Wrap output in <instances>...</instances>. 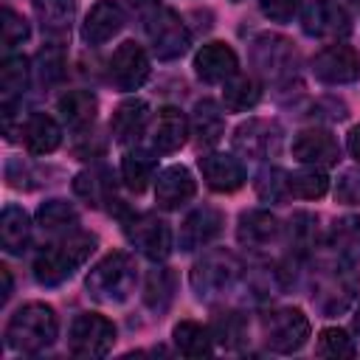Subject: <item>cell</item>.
<instances>
[{
	"mask_svg": "<svg viewBox=\"0 0 360 360\" xmlns=\"http://www.w3.org/2000/svg\"><path fill=\"white\" fill-rule=\"evenodd\" d=\"M98 239L87 231H73L68 236L53 239V245L42 248L34 259V278L45 287H56L70 278L96 250Z\"/></svg>",
	"mask_w": 360,
	"mask_h": 360,
	"instance_id": "obj_1",
	"label": "cell"
},
{
	"mask_svg": "<svg viewBox=\"0 0 360 360\" xmlns=\"http://www.w3.org/2000/svg\"><path fill=\"white\" fill-rule=\"evenodd\" d=\"M138 20L143 25V34L152 42V51L158 53V59H177L188 51L191 45V34L186 28V22L180 20L177 11H172L166 3L160 0H132Z\"/></svg>",
	"mask_w": 360,
	"mask_h": 360,
	"instance_id": "obj_2",
	"label": "cell"
},
{
	"mask_svg": "<svg viewBox=\"0 0 360 360\" xmlns=\"http://www.w3.org/2000/svg\"><path fill=\"white\" fill-rule=\"evenodd\" d=\"M360 290V276L354 273L352 262L338 256L318 262L312 273V301L323 315H338L352 307Z\"/></svg>",
	"mask_w": 360,
	"mask_h": 360,
	"instance_id": "obj_3",
	"label": "cell"
},
{
	"mask_svg": "<svg viewBox=\"0 0 360 360\" xmlns=\"http://www.w3.org/2000/svg\"><path fill=\"white\" fill-rule=\"evenodd\" d=\"M56 335H59L56 312H53V307L42 304V301L22 304L6 326V343L22 354H37V352L48 349L56 340Z\"/></svg>",
	"mask_w": 360,
	"mask_h": 360,
	"instance_id": "obj_4",
	"label": "cell"
},
{
	"mask_svg": "<svg viewBox=\"0 0 360 360\" xmlns=\"http://www.w3.org/2000/svg\"><path fill=\"white\" fill-rule=\"evenodd\" d=\"M242 273H245L242 262L231 250L211 248L191 267V290L200 301H217L225 298L239 284Z\"/></svg>",
	"mask_w": 360,
	"mask_h": 360,
	"instance_id": "obj_5",
	"label": "cell"
},
{
	"mask_svg": "<svg viewBox=\"0 0 360 360\" xmlns=\"http://www.w3.org/2000/svg\"><path fill=\"white\" fill-rule=\"evenodd\" d=\"M135 278H138L135 259L124 250H115L90 267L84 287H87L90 298L98 304H121L135 290Z\"/></svg>",
	"mask_w": 360,
	"mask_h": 360,
	"instance_id": "obj_6",
	"label": "cell"
},
{
	"mask_svg": "<svg viewBox=\"0 0 360 360\" xmlns=\"http://www.w3.org/2000/svg\"><path fill=\"white\" fill-rule=\"evenodd\" d=\"M250 62L270 84H290L298 70V51L281 34H259L250 42Z\"/></svg>",
	"mask_w": 360,
	"mask_h": 360,
	"instance_id": "obj_7",
	"label": "cell"
},
{
	"mask_svg": "<svg viewBox=\"0 0 360 360\" xmlns=\"http://www.w3.org/2000/svg\"><path fill=\"white\" fill-rule=\"evenodd\" d=\"M262 338L267 349L292 354L309 340V318L298 307H278L262 315Z\"/></svg>",
	"mask_w": 360,
	"mask_h": 360,
	"instance_id": "obj_8",
	"label": "cell"
},
{
	"mask_svg": "<svg viewBox=\"0 0 360 360\" xmlns=\"http://www.w3.org/2000/svg\"><path fill=\"white\" fill-rule=\"evenodd\" d=\"M124 233L129 245L143 253L149 262H163L172 253V228L158 214H129L124 219Z\"/></svg>",
	"mask_w": 360,
	"mask_h": 360,
	"instance_id": "obj_9",
	"label": "cell"
},
{
	"mask_svg": "<svg viewBox=\"0 0 360 360\" xmlns=\"http://www.w3.org/2000/svg\"><path fill=\"white\" fill-rule=\"evenodd\" d=\"M233 152L248 160H270L281 152L284 132L276 121L267 118H248L233 129Z\"/></svg>",
	"mask_w": 360,
	"mask_h": 360,
	"instance_id": "obj_10",
	"label": "cell"
},
{
	"mask_svg": "<svg viewBox=\"0 0 360 360\" xmlns=\"http://www.w3.org/2000/svg\"><path fill=\"white\" fill-rule=\"evenodd\" d=\"M115 343V326L104 315L82 312L73 318L68 332V346L76 357H104Z\"/></svg>",
	"mask_w": 360,
	"mask_h": 360,
	"instance_id": "obj_11",
	"label": "cell"
},
{
	"mask_svg": "<svg viewBox=\"0 0 360 360\" xmlns=\"http://www.w3.org/2000/svg\"><path fill=\"white\" fill-rule=\"evenodd\" d=\"M312 76L323 84H352L360 79V53L343 42L326 45L312 56Z\"/></svg>",
	"mask_w": 360,
	"mask_h": 360,
	"instance_id": "obj_12",
	"label": "cell"
},
{
	"mask_svg": "<svg viewBox=\"0 0 360 360\" xmlns=\"http://www.w3.org/2000/svg\"><path fill=\"white\" fill-rule=\"evenodd\" d=\"M110 82L129 93V90H138L146 79H149V56L146 51L138 45V42H121L115 48V53L110 56Z\"/></svg>",
	"mask_w": 360,
	"mask_h": 360,
	"instance_id": "obj_13",
	"label": "cell"
},
{
	"mask_svg": "<svg viewBox=\"0 0 360 360\" xmlns=\"http://www.w3.org/2000/svg\"><path fill=\"white\" fill-rule=\"evenodd\" d=\"M301 28L315 39H338L352 31L346 11L332 0H312L301 14Z\"/></svg>",
	"mask_w": 360,
	"mask_h": 360,
	"instance_id": "obj_14",
	"label": "cell"
},
{
	"mask_svg": "<svg viewBox=\"0 0 360 360\" xmlns=\"http://www.w3.org/2000/svg\"><path fill=\"white\" fill-rule=\"evenodd\" d=\"M292 158L304 166H335L340 158V143L329 129H301L292 138Z\"/></svg>",
	"mask_w": 360,
	"mask_h": 360,
	"instance_id": "obj_15",
	"label": "cell"
},
{
	"mask_svg": "<svg viewBox=\"0 0 360 360\" xmlns=\"http://www.w3.org/2000/svg\"><path fill=\"white\" fill-rule=\"evenodd\" d=\"M281 233H284V225L276 219V214H270L264 208L245 211L236 225V239L248 250H267L270 245H276L281 239Z\"/></svg>",
	"mask_w": 360,
	"mask_h": 360,
	"instance_id": "obj_16",
	"label": "cell"
},
{
	"mask_svg": "<svg viewBox=\"0 0 360 360\" xmlns=\"http://www.w3.org/2000/svg\"><path fill=\"white\" fill-rule=\"evenodd\" d=\"M222 225H225L222 211H217V208H211V205L194 208V211L183 219V225H180V250L191 253V250H200V248L211 245V242L219 236Z\"/></svg>",
	"mask_w": 360,
	"mask_h": 360,
	"instance_id": "obj_17",
	"label": "cell"
},
{
	"mask_svg": "<svg viewBox=\"0 0 360 360\" xmlns=\"http://www.w3.org/2000/svg\"><path fill=\"white\" fill-rule=\"evenodd\" d=\"M194 73L208 84H225L231 76L239 73V59L231 45L225 42H208L194 56Z\"/></svg>",
	"mask_w": 360,
	"mask_h": 360,
	"instance_id": "obj_18",
	"label": "cell"
},
{
	"mask_svg": "<svg viewBox=\"0 0 360 360\" xmlns=\"http://www.w3.org/2000/svg\"><path fill=\"white\" fill-rule=\"evenodd\" d=\"M124 22H127V14L115 0H98L90 6L82 22V39L87 45H104L124 28Z\"/></svg>",
	"mask_w": 360,
	"mask_h": 360,
	"instance_id": "obj_19",
	"label": "cell"
},
{
	"mask_svg": "<svg viewBox=\"0 0 360 360\" xmlns=\"http://www.w3.org/2000/svg\"><path fill=\"white\" fill-rule=\"evenodd\" d=\"M200 172H202L205 186L211 191H219V194H231V191H236L245 183V166H242V160L233 158V155H225V152L202 155L200 158Z\"/></svg>",
	"mask_w": 360,
	"mask_h": 360,
	"instance_id": "obj_20",
	"label": "cell"
},
{
	"mask_svg": "<svg viewBox=\"0 0 360 360\" xmlns=\"http://www.w3.org/2000/svg\"><path fill=\"white\" fill-rule=\"evenodd\" d=\"M194 191H197L194 174L186 166H169L155 180V202L166 211L186 205L194 197Z\"/></svg>",
	"mask_w": 360,
	"mask_h": 360,
	"instance_id": "obj_21",
	"label": "cell"
},
{
	"mask_svg": "<svg viewBox=\"0 0 360 360\" xmlns=\"http://www.w3.org/2000/svg\"><path fill=\"white\" fill-rule=\"evenodd\" d=\"M149 124V104L143 98H127L115 107L112 118H110V129H112V138L118 143H135L141 138V132L146 129Z\"/></svg>",
	"mask_w": 360,
	"mask_h": 360,
	"instance_id": "obj_22",
	"label": "cell"
},
{
	"mask_svg": "<svg viewBox=\"0 0 360 360\" xmlns=\"http://www.w3.org/2000/svg\"><path fill=\"white\" fill-rule=\"evenodd\" d=\"M188 118L177 107H163L158 112V121L152 127V149L155 152H177L188 141Z\"/></svg>",
	"mask_w": 360,
	"mask_h": 360,
	"instance_id": "obj_23",
	"label": "cell"
},
{
	"mask_svg": "<svg viewBox=\"0 0 360 360\" xmlns=\"http://www.w3.org/2000/svg\"><path fill=\"white\" fill-rule=\"evenodd\" d=\"M73 191L82 200H87L90 205H107V202L112 205V202H121L115 197V177H112V172L107 166H90V169L79 172L76 180H73Z\"/></svg>",
	"mask_w": 360,
	"mask_h": 360,
	"instance_id": "obj_24",
	"label": "cell"
},
{
	"mask_svg": "<svg viewBox=\"0 0 360 360\" xmlns=\"http://www.w3.org/2000/svg\"><path fill=\"white\" fill-rule=\"evenodd\" d=\"M22 141L31 155H51L62 143V127L45 112H31L22 124Z\"/></svg>",
	"mask_w": 360,
	"mask_h": 360,
	"instance_id": "obj_25",
	"label": "cell"
},
{
	"mask_svg": "<svg viewBox=\"0 0 360 360\" xmlns=\"http://www.w3.org/2000/svg\"><path fill=\"white\" fill-rule=\"evenodd\" d=\"M56 112L62 118V124L68 129H84L93 124L96 112H98V98L90 90H68L59 101H56Z\"/></svg>",
	"mask_w": 360,
	"mask_h": 360,
	"instance_id": "obj_26",
	"label": "cell"
},
{
	"mask_svg": "<svg viewBox=\"0 0 360 360\" xmlns=\"http://www.w3.org/2000/svg\"><path fill=\"white\" fill-rule=\"evenodd\" d=\"M37 225L45 236L59 239L79 231V211L65 200H48L37 208Z\"/></svg>",
	"mask_w": 360,
	"mask_h": 360,
	"instance_id": "obj_27",
	"label": "cell"
},
{
	"mask_svg": "<svg viewBox=\"0 0 360 360\" xmlns=\"http://www.w3.org/2000/svg\"><path fill=\"white\" fill-rule=\"evenodd\" d=\"M28 87V62L25 56H6L0 65V104L3 115L14 110V104L22 98Z\"/></svg>",
	"mask_w": 360,
	"mask_h": 360,
	"instance_id": "obj_28",
	"label": "cell"
},
{
	"mask_svg": "<svg viewBox=\"0 0 360 360\" xmlns=\"http://www.w3.org/2000/svg\"><path fill=\"white\" fill-rule=\"evenodd\" d=\"M31 242V219L20 205H6L0 214V245L6 253H22Z\"/></svg>",
	"mask_w": 360,
	"mask_h": 360,
	"instance_id": "obj_29",
	"label": "cell"
},
{
	"mask_svg": "<svg viewBox=\"0 0 360 360\" xmlns=\"http://www.w3.org/2000/svg\"><path fill=\"white\" fill-rule=\"evenodd\" d=\"M174 292H177V276L169 270V267H155L149 270L146 281H143V304L152 309V312H166L169 304L174 301Z\"/></svg>",
	"mask_w": 360,
	"mask_h": 360,
	"instance_id": "obj_30",
	"label": "cell"
},
{
	"mask_svg": "<svg viewBox=\"0 0 360 360\" xmlns=\"http://www.w3.org/2000/svg\"><path fill=\"white\" fill-rule=\"evenodd\" d=\"M191 129H194L200 146H214L222 138V132H225V115L219 112V107L211 98H202V101L194 104Z\"/></svg>",
	"mask_w": 360,
	"mask_h": 360,
	"instance_id": "obj_31",
	"label": "cell"
},
{
	"mask_svg": "<svg viewBox=\"0 0 360 360\" xmlns=\"http://www.w3.org/2000/svg\"><path fill=\"white\" fill-rule=\"evenodd\" d=\"M152 177H155V158H152V152H146V149H129L121 158V180H124V186L129 191L141 194L149 186Z\"/></svg>",
	"mask_w": 360,
	"mask_h": 360,
	"instance_id": "obj_32",
	"label": "cell"
},
{
	"mask_svg": "<svg viewBox=\"0 0 360 360\" xmlns=\"http://www.w3.org/2000/svg\"><path fill=\"white\" fill-rule=\"evenodd\" d=\"M172 338H174L177 352L186 354V357H205V354H211L214 335H211V329H205L197 321H180V323H174Z\"/></svg>",
	"mask_w": 360,
	"mask_h": 360,
	"instance_id": "obj_33",
	"label": "cell"
},
{
	"mask_svg": "<svg viewBox=\"0 0 360 360\" xmlns=\"http://www.w3.org/2000/svg\"><path fill=\"white\" fill-rule=\"evenodd\" d=\"M284 233H287L292 256H304L312 248H318V217L309 211H295L290 222L284 225Z\"/></svg>",
	"mask_w": 360,
	"mask_h": 360,
	"instance_id": "obj_34",
	"label": "cell"
},
{
	"mask_svg": "<svg viewBox=\"0 0 360 360\" xmlns=\"http://www.w3.org/2000/svg\"><path fill=\"white\" fill-rule=\"evenodd\" d=\"M259 98H262V87H259V82L256 79H250V76H231L225 84H222V101H225V107L228 110H233V112H248V110H253L256 104H259Z\"/></svg>",
	"mask_w": 360,
	"mask_h": 360,
	"instance_id": "obj_35",
	"label": "cell"
},
{
	"mask_svg": "<svg viewBox=\"0 0 360 360\" xmlns=\"http://www.w3.org/2000/svg\"><path fill=\"white\" fill-rule=\"evenodd\" d=\"M31 3H34L37 20L51 34L68 31L73 17H76V0H31Z\"/></svg>",
	"mask_w": 360,
	"mask_h": 360,
	"instance_id": "obj_36",
	"label": "cell"
},
{
	"mask_svg": "<svg viewBox=\"0 0 360 360\" xmlns=\"http://www.w3.org/2000/svg\"><path fill=\"white\" fill-rule=\"evenodd\" d=\"M329 191V177L321 166H304L290 172V194L301 200H321Z\"/></svg>",
	"mask_w": 360,
	"mask_h": 360,
	"instance_id": "obj_37",
	"label": "cell"
},
{
	"mask_svg": "<svg viewBox=\"0 0 360 360\" xmlns=\"http://www.w3.org/2000/svg\"><path fill=\"white\" fill-rule=\"evenodd\" d=\"M332 248L338 256L357 262L360 259V217H343L332 228Z\"/></svg>",
	"mask_w": 360,
	"mask_h": 360,
	"instance_id": "obj_38",
	"label": "cell"
},
{
	"mask_svg": "<svg viewBox=\"0 0 360 360\" xmlns=\"http://www.w3.org/2000/svg\"><path fill=\"white\" fill-rule=\"evenodd\" d=\"M256 194L264 202H281L290 197V174L278 166H264L256 174Z\"/></svg>",
	"mask_w": 360,
	"mask_h": 360,
	"instance_id": "obj_39",
	"label": "cell"
},
{
	"mask_svg": "<svg viewBox=\"0 0 360 360\" xmlns=\"http://www.w3.org/2000/svg\"><path fill=\"white\" fill-rule=\"evenodd\" d=\"M315 352H318L321 357H329V360H346V357H354V340L349 338L346 329H340V326H326V329L318 335Z\"/></svg>",
	"mask_w": 360,
	"mask_h": 360,
	"instance_id": "obj_40",
	"label": "cell"
},
{
	"mask_svg": "<svg viewBox=\"0 0 360 360\" xmlns=\"http://www.w3.org/2000/svg\"><path fill=\"white\" fill-rule=\"evenodd\" d=\"M211 335H214L225 349H236V346L245 340V335H248V321H245L242 312H225V315H219V318L214 321Z\"/></svg>",
	"mask_w": 360,
	"mask_h": 360,
	"instance_id": "obj_41",
	"label": "cell"
},
{
	"mask_svg": "<svg viewBox=\"0 0 360 360\" xmlns=\"http://www.w3.org/2000/svg\"><path fill=\"white\" fill-rule=\"evenodd\" d=\"M37 73H39V82L42 84H53L65 76V56H62V48L51 45V48H42L39 56H37Z\"/></svg>",
	"mask_w": 360,
	"mask_h": 360,
	"instance_id": "obj_42",
	"label": "cell"
},
{
	"mask_svg": "<svg viewBox=\"0 0 360 360\" xmlns=\"http://www.w3.org/2000/svg\"><path fill=\"white\" fill-rule=\"evenodd\" d=\"M0 20H3L0 28H3V48H6V51L14 48V45H22V42L28 39L31 28H28V22H25L17 11L3 8V17H0Z\"/></svg>",
	"mask_w": 360,
	"mask_h": 360,
	"instance_id": "obj_43",
	"label": "cell"
},
{
	"mask_svg": "<svg viewBox=\"0 0 360 360\" xmlns=\"http://www.w3.org/2000/svg\"><path fill=\"white\" fill-rule=\"evenodd\" d=\"M335 200L343 205H360V166H352L338 177Z\"/></svg>",
	"mask_w": 360,
	"mask_h": 360,
	"instance_id": "obj_44",
	"label": "cell"
},
{
	"mask_svg": "<svg viewBox=\"0 0 360 360\" xmlns=\"http://www.w3.org/2000/svg\"><path fill=\"white\" fill-rule=\"evenodd\" d=\"M301 0H259V8L273 22H290L298 14Z\"/></svg>",
	"mask_w": 360,
	"mask_h": 360,
	"instance_id": "obj_45",
	"label": "cell"
},
{
	"mask_svg": "<svg viewBox=\"0 0 360 360\" xmlns=\"http://www.w3.org/2000/svg\"><path fill=\"white\" fill-rule=\"evenodd\" d=\"M349 152H352V158L360 163V124L352 127V132H349Z\"/></svg>",
	"mask_w": 360,
	"mask_h": 360,
	"instance_id": "obj_46",
	"label": "cell"
},
{
	"mask_svg": "<svg viewBox=\"0 0 360 360\" xmlns=\"http://www.w3.org/2000/svg\"><path fill=\"white\" fill-rule=\"evenodd\" d=\"M0 276H3V292H0V304H6V301H8V295H11V273H8V267H0Z\"/></svg>",
	"mask_w": 360,
	"mask_h": 360,
	"instance_id": "obj_47",
	"label": "cell"
},
{
	"mask_svg": "<svg viewBox=\"0 0 360 360\" xmlns=\"http://www.w3.org/2000/svg\"><path fill=\"white\" fill-rule=\"evenodd\" d=\"M352 326H354V335L360 338V307H357V312H354V318H352Z\"/></svg>",
	"mask_w": 360,
	"mask_h": 360,
	"instance_id": "obj_48",
	"label": "cell"
},
{
	"mask_svg": "<svg viewBox=\"0 0 360 360\" xmlns=\"http://www.w3.org/2000/svg\"><path fill=\"white\" fill-rule=\"evenodd\" d=\"M343 3H346V6H352V8H357V11H360V0H343Z\"/></svg>",
	"mask_w": 360,
	"mask_h": 360,
	"instance_id": "obj_49",
	"label": "cell"
}]
</instances>
